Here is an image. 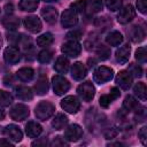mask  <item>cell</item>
I'll list each match as a JSON object with an SVG mask.
<instances>
[{
	"label": "cell",
	"mask_w": 147,
	"mask_h": 147,
	"mask_svg": "<svg viewBox=\"0 0 147 147\" xmlns=\"http://www.w3.org/2000/svg\"><path fill=\"white\" fill-rule=\"evenodd\" d=\"M55 111V107L48 102V101H41L37 105L36 107V110H34V114L37 116L38 119H41V121H45L47 118H49Z\"/></svg>",
	"instance_id": "1"
},
{
	"label": "cell",
	"mask_w": 147,
	"mask_h": 147,
	"mask_svg": "<svg viewBox=\"0 0 147 147\" xmlns=\"http://www.w3.org/2000/svg\"><path fill=\"white\" fill-rule=\"evenodd\" d=\"M52 85H53V91L56 95H62L68 90L70 88V83L68 82L67 78H64L61 75H56L52 78Z\"/></svg>",
	"instance_id": "2"
},
{
	"label": "cell",
	"mask_w": 147,
	"mask_h": 147,
	"mask_svg": "<svg viewBox=\"0 0 147 147\" xmlns=\"http://www.w3.org/2000/svg\"><path fill=\"white\" fill-rule=\"evenodd\" d=\"M77 92H78L79 98L85 102L92 101V99L95 95V88L91 82H85V83L80 84L77 88Z\"/></svg>",
	"instance_id": "3"
},
{
	"label": "cell",
	"mask_w": 147,
	"mask_h": 147,
	"mask_svg": "<svg viewBox=\"0 0 147 147\" xmlns=\"http://www.w3.org/2000/svg\"><path fill=\"white\" fill-rule=\"evenodd\" d=\"M93 77H94V80L98 84H105L114 77V71H113L111 68L102 65V67H99V68L95 69Z\"/></svg>",
	"instance_id": "4"
},
{
	"label": "cell",
	"mask_w": 147,
	"mask_h": 147,
	"mask_svg": "<svg viewBox=\"0 0 147 147\" xmlns=\"http://www.w3.org/2000/svg\"><path fill=\"white\" fill-rule=\"evenodd\" d=\"M61 107L63 110H65L67 113H70V114H75L79 110L80 108V102L79 100L74 96V95H69V96H65L62 101H61Z\"/></svg>",
	"instance_id": "5"
},
{
	"label": "cell",
	"mask_w": 147,
	"mask_h": 147,
	"mask_svg": "<svg viewBox=\"0 0 147 147\" xmlns=\"http://www.w3.org/2000/svg\"><path fill=\"white\" fill-rule=\"evenodd\" d=\"M136 16V10L132 5H126L125 7L119 9V13L117 15V21L121 24H127L131 22Z\"/></svg>",
	"instance_id": "6"
},
{
	"label": "cell",
	"mask_w": 147,
	"mask_h": 147,
	"mask_svg": "<svg viewBox=\"0 0 147 147\" xmlns=\"http://www.w3.org/2000/svg\"><path fill=\"white\" fill-rule=\"evenodd\" d=\"M78 23L77 13L74 11L71 8L64 10L61 15V24L63 28H72Z\"/></svg>",
	"instance_id": "7"
},
{
	"label": "cell",
	"mask_w": 147,
	"mask_h": 147,
	"mask_svg": "<svg viewBox=\"0 0 147 147\" xmlns=\"http://www.w3.org/2000/svg\"><path fill=\"white\" fill-rule=\"evenodd\" d=\"M62 53H64L68 56L71 57H76L79 55L80 51H82V46L78 44V41H74V40H68L67 42H64L61 47Z\"/></svg>",
	"instance_id": "8"
},
{
	"label": "cell",
	"mask_w": 147,
	"mask_h": 147,
	"mask_svg": "<svg viewBox=\"0 0 147 147\" xmlns=\"http://www.w3.org/2000/svg\"><path fill=\"white\" fill-rule=\"evenodd\" d=\"M9 115L14 121H23L29 116V108L25 105L17 103L10 109Z\"/></svg>",
	"instance_id": "9"
},
{
	"label": "cell",
	"mask_w": 147,
	"mask_h": 147,
	"mask_svg": "<svg viewBox=\"0 0 147 147\" xmlns=\"http://www.w3.org/2000/svg\"><path fill=\"white\" fill-rule=\"evenodd\" d=\"M23 24L25 29L32 33H38L42 29V23L37 16H26L23 20Z\"/></svg>",
	"instance_id": "10"
},
{
	"label": "cell",
	"mask_w": 147,
	"mask_h": 147,
	"mask_svg": "<svg viewBox=\"0 0 147 147\" xmlns=\"http://www.w3.org/2000/svg\"><path fill=\"white\" fill-rule=\"evenodd\" d=\"M133 76L130 74V71H119L116 76V84L122 88V90H129L130 86L132 85Z\"/></svg>",
	"instance_id": "11"
},
{
	"label": "cell",
	"mask_w": 147,
	"mask_h": 147,
	"mask_svg": "<svg viewBox=\"0 0 147 147\" xmlns=\"http://www.w3.org/2000/svg\"><path fill=\"white\" fill-rule=\"evenodd\" d=\"M83 136V129L78 124H71L64 131V139L68 141H77Z\"/></svg>",
	"instance_id": "12"
},
{
	"label": "cell",
	"mask_w": 147,
	"mask_h": 147,
	"mask_svg": "<svg viewBox=\"0 0 147 147\" xmlns=\"http://www.w3.org/2000/svg\"><path fill=\"white\" fill-rule=\"evenodd\" d=\"M3 57H5V61L9 64H16L20 59H21V53L18 51L17 47L15 46H9L5 49L3 52Z\"/></svg>",
	"instance_id": "13"
},
{
	"label": "cell",
	"mask_w": 147,
	"mask_h": 147,
	"mask_svg": "<svg viewBox=\"0 0 147 147\" xmlns=\"http://www.w3.org/2000/svg\"><path fill=\"white\" fill-rule=\"evenodd\" d=\"M3 132L8 137V139L9 140H13L14 142H18L23 138V134H22V131L20 130V127L16 126V125H13V124L7 125L5 127V131Z\"/></svg>",
	"instance_id": "14"
},
{
	"label": "cell",
	"mask_w": 147,
	"mask_h": 147,
	"mask_svg": "<svg viewBox=\"0 0 147 147\" xmlns=\"http://www.w3.org/2000/svg\"><path fill=\"white\" fill-rule=\"evenodd\" d=\"M119 95H121L119 90H118L117 87H113L108 94H103V95L100 96V106L107 108V107H108L115 99H117Z\"/></svg>",
	"instance_id": "15"
},
{
	"label": "cell",
	"mask_w": 147,
	"mask_h": 147,
	"mask_svg": "<svg viewBox=\"0 0 147 147\" xmlns=\"http://www.w3.org/2000/svg\"><path fill=\"white\" fill-rule=\"evenodd\" d=\"M25 132H26L28 137L37 138L42 132V127H41V125L39 123L31 121V122H28V124L25 125Z\"/></svg>",
	"instance_id": "16"
},
{
	"label": "cell",
	"mask_w": 147,
	"mask_h": 147,
	"mask_svg": "<svg viewBox=\"0 0 147 147\" xmlns=\"http://www.w3.org/2000/svg\"><path fill=\"white\" fill-rule=\"evenodd\" d=\"M130 52H131V47L129 45L121 46L115 53L116 61L119 63H126L129 61V57H130Z\"/></svg>",
	"instance_id": "17"
},
{
	"label": "cell",
	"mask_w": 147,
	"mask_h": 147,
	"mask_svg": "<svg viewBox=\"0 0 147 147\" xmlns=\"http://www.w3.org/2000/svg\"><path fill=\"white\" fill-rule=\"evenodd\" d=\"M41 16L44 17V20L47 22V23H55L56 22V18H57V11L54 7H45L41 9Z\"/></svg>",
	"instance_id": "18"
},
{
	"label": "cell",
	"mask_w": 147,
	"mask_h": 147,
	"mask_svg": "<svg viewBox=\"0 0 147 147\" xmlns=\"http://www.w3.org/2000/svg\"><path fill=\"white\" fill-rule=\"evenodd\" d=\"M129 36H130V39L133 42H140L145 38V31H144V29L141 26L133 25L129 31Z\"/></svg>",
	"instance_id": "19"
},
{
	"label": "cell",
	"mask_w": 147,
	"mask_h": 147,
	"mask_svg": "<svg viewBox=\"0 0 147 147\" xmlns=\"http://www.w3.org/2000/svg\"><path fill=\"white\" fill-rule=\"evenodd\" d=\"M86 72H87L86 67H85L82 62H76V63L72 65V68H71V75H72V77H74L75 79H77V80L83 79V78L86 76Z\"/></svg>",
	"instance_id": "20"
},
{
	"label": "cell",
	"mask_w": 147,
	"mask_h": 147,
	"mask_svg": "<svg viewBox=\"0 0 147 147\" xmlns=\"http://www.w3.org/2000/svg\"><path fill=\"white\" fill-rule=\"evenodd\" d=\"M15 94L20 100H31L33 98V93L31 88L24 85H18L15 88Z\"/></svg>",
	"instance_id": "21"
},
{
	"label": "cell",
	"mask_w": 147,
	"mask_h": 147,
	"mask_svg": "<svg viewBox=\"0 0 147 147\" xmlns=\"http://www.w3.org/2000/svg\"><path fill=\"white\" fill-rule=\"evenodd\" d=\"M69 60L65 56H60L57 57L55 64H54V69L59 72V74H67L69 70Z\"/></svg>",
	"instance_id": "22"
},
{
	"label": "cell",
	"mask_w": 147,
	"mask_h": 147,
	"mask_svg": "<svg viewBox=\"0 0 147 147\" xmlns=\"http://www.w3.org/2000/svg\"><path fill=\"white\" fill-rule=\"evenodd\" d=\"M34 76V71L33 69L31 68H28V67H24V68H21L17 72H16V77L21 80V82H29L33 78Z\"/></svg>",
	"instance_id": "23"
},
{
	"label": "cell",
	"mask_w": 147,
	"mask_h": 147,
	"mask_svg": "<svg viewBox=\"0 0 147 147\" xmlns=\"http://www.w3.org/2000/svg\"><path fill=\"white\" fill-rule=\"evenodd\" d=\"M106 41L108 45L110 46H118L122 41H123V36L122 33H119L118 31H111L107 34L106 37Z\"/></svg>",
	"instance_id": "24"
},
{
	"label": "cell",
	"mask_w": 147,
	"mask_h": 147,
	"mask_svg": "<svg viewBox=\"0 0 147 147\" xmlns=\"http://www.w3.org/2000/svg\"><path fill=\"white\" fill-rule=\"evenodd\" d=\"M39 5V0H21L18 3V8L23 11H33L37 9Z\"/></svg>",
	"instance_id": "25"
},
{
	"label": "cell",
	"mask_w": 147,
	"mask_h": 147,
	"mask_svg": "<svg viewBox=\"0 0 147 147\" xmlns=\"http://www.w3.org/2000/svg\"><path fill=\"white\" fill-rule=\"evenodd\" d=\"M68 123V117L64 114H56L54 119L52 121V126L55 130H62Z\"/></svg>",
	"instance_id": "26"
},
{
	"label": "cell",
	"mask_w": 147,
	"mask_h": 147,
	"mask_svg": "<svg viewBox=\"0 0 147 147\" xmlns=\"http://www.w3.org/2000/svg\"><path fill=\"white\" fill-rule=\"evenodd\" d=\"M34 90L37 92V94L39 95H44L45 93H47L48 91V82H47V78L46 77H40L36 85H34Z\"/></svg>",
	"instance_id": "27"
},
{
	"label": "cell",
	"mask_w": 147,
	"mask_h": 147,
	"mask_svg": "<svg viewBox=\"0 0 147 147\" xmlns=\"http://www.w3.org/2000/svg\"><path fill=\"white\" fill-rule=\"evenodd\" d=\"M2 24L8 30H16L20 26V20L15 16H7L2 20Z\"/></svg>",
	"instance_id": "28"
},
{
	"label": "cell",
	"mask_w": 147,
	"mask_h": 147,
	"mask_svg": "<svg viewBox=\"0 0 147 147\" xmlns=\"http://www.w3.org/2000/svg\"><path fill=\"white\" fill-rule=\"evenodd\" d=\"M133 92L134 94L138 96V99H140L141 101H145L146 100V96H147V90H146V85L144 83H137L133 87Z\"/></svg>",
	"instance_id": "29"
},
{
	"label": "cell",
	"mask_w": 147,
	"mask_h": 147,
	"mask_svg": "<svg viewBox=\"0 0 147 147\" xmlns=\"http://www.w3.org/2000/svg\"><path fill=\"white\" fill-rule=\"evenodd\" d=\"M138 107H139L138 101L133 96H131V95L126 96L124 99V101H123V109H125L126 111H132V110L137 109Z\"/></svg>",
	"instance_id": "30"
},
{
	"label": "cell",
	"mask_w": 147,
	"mask_h": 147,
	"mask_svg": "<svg viewBox=\"0 0 147 147\" xmlns=\"http://www.w3.org/2000/svg\"><path fill=\"white\" fill-rule=\"evenodd\" d=\"M86 7L90 13L94 14V13H99L102 9L103 3L102 0H90L88 2H86Z\"/></svg>",
	"instance_id": "31"
},
{
	"label": "cell",
	"mask_w": 147,
	"mask_h": 147,
	"mask_svg": "<svg viewBox=\"0 0 147 147\" xmlns=\"http://www.w3.org/2000/svg\"><path fill=\"white\" fill-rule=\"evenodd\" d=\"M52 42H53V36L48 32H46V33H44L37 38V44L39 46H42V47L49 46Z\"/></svg>",
	"instance_id": "32"
},
{
	"label": "cell",
	"mask_w": 147,
	"mask_h": 147,
	"mask_svg": "<svg viewBox=\"0 0 147 147\" xmlns=\"http://www.w3.org/2000/svg\"><path fill=\"white\" fill-rule=\"evenodd\" d=\"M13 102V96L9 92L0 91V107H8Z\"/></svg>",
	"instance_id": "33"
},
{
	"label": "cell",
	"mask_w": 147,
	"mask_h": 147,
	"mask_svg": "<svg viewBox=\"0 0 147 147\" xmlns=\"http://www.w3.org/2000/svg\"><path fill=\"white\" fill-rule=\"evenodd\" d=\"M86 2H87L86 0H76L75 2L71 3L70 8L76 13H83L86 8Z\"/></svg>",
	"instance_id": "34"
},
{
	"label": "cell",
	"mask_w": 147,
	"mask_h": 147,
	"mask_svg": "<svg viewBox=\"0 0 147 147\" xmlns=\"http://www.w3.org/2000/svg\"><path fill=\"white\" fill-rule=\"evenodd\" d=\"M53 57V53L48 49H44L39 53L38 55V61L41 62V63H48Z\"/></svg>",
	"instance_id": "35"
},
{
	"label": "cell",
	"mask_w": 147,
	"mask_h": 147,
	"mask_svg": "<svg viewBox=\"0 0 147 147\" xmlns=\"http://www.w3.org/2000/svg\"><path fill=\"white\" fill-rule=\"evenodd\" d=\"M106 1V6L109 10L115 11V10H119L121 6H122V0H105Z\"/></svg>",
	"instance_id": "36"
},
{
	"label": "cell",
	"mask_w": 147,
	"mask_h": 147,
	"mask_svg": "<svg viewBox=\"0 0 147 147\" xmlns=\"http://www.w3.org/2000/svg\"><path fill=\"white\" fill-rule=\"evenodd\" d=\"M136 60H138V62L144 63L147 60V53H146V48L145 47H139L136 51Z\"/></svg>",
	"instance_id": "37"
},
{
	"label": "cell",
	"mask_w": 147,
	"mask_h": 147,
	"mask_svg": "<svg viewBox=\"0 0 147 147\" xmlns=\"http://www.w3.org/2000/svg\"><path fill=\"white\" fill-rule=\"evenodd\" d=\"M96 53H98V55H99V57H100L101 60H106V59H108V56L110 55L109 48L106 47V46H103V45H100V46L98 47Z\"/></svg>",
	"instance_id": "38"
},
{
	"label": "cell",
	"mask_w": 147,
	"mask_h": 147,
	"mask_svg": "<svg viewBox=\"0 0 147 147\" xmlns=\"http://www.w3.org/2000/svg\"><path fill=\"white\" fill-rule=\"evenodd\" d=\"M67 38L69 40H74V41H78L82 38V31L80 30H74L71 32H69L67 34Z\"/></svg>",
	"instance_id": "39"
},
{
	"label": "cell",
	"mask_w": 147,
	"mask_h": 147,
	"mask_svg": "<svg viewBox=\"0 0 147 147\" xmlns=\"http://www.w3.org/2000/svg\"><path fill=\"white\" fill-rule=\"evenodd\" d=\"M138 136H139V139L142 142V145H146L147 144V127L146 126L141 127L138 132Z\"/></svg>",
	"instance_id": "40"
},
{
	"label": "cell",
	"mask_w": 147,
	"mask_h": 147,
	"mask_svg": "<svg viewBox=\"0 0 147 147\" xmlns=\"http://www.w3.org/2000/svg\"><path fill=\"white\" fill-rule=\"evenodd\" d=\"M137 8L140 13H147V0H137Z\"/></svg>",
	"instance_id": "41"
},
{
	"label": "cell",
	"mask_w": 147,
	"mask_h": 147,
	"mask_svg": "<svg viewBox=\"0 0 147 147\" xmlns=\"http://www.w3.org/2000/svg\"><path fill=\"white\" fill-rule=\"evenodd\" d=\"M130 74H133V76H136V77H141L142 76V69L138 65H132Z\"/></svg>",
	"instance_id": "42"
},
{
	"label": "cell",
	"mask_w": 147,
	"mask_h": 147,
	"mask_svg": "<svg viewBox=\"0 0 147 147\" xmlns=\"http://www.w3.org/2000/svg\"><path fill=\"white\" fill-rule=\"evenodd\" d=\"M65 145L67 142L64 139H62V137H56L52 142V146H65Z\"/></svg>",
	"instance_id": "43"
},
{
	"label": "cell",
	"mask_w": 147,
	"mask_h": 147,
	"mask_svg": "<svg viewBox=\"0 0 147 147\" xmlns=\"http://www.w3.org/2000/svg\"><path fill=\"white\" fill-rule=\"evenodd\" d=\"M116 133H117V132H116L114 129H110V131H109V132H106L105 136H106L107 139H111V138H114V137L116 136Z\"/></svg>",
	"instance_id": "44"
},
{
	"label": "cell",
	"mask_w": 147,
	"mask_h": 147,
	"mask_svg": "<svg viewBox=\"0 0 147 147\" xmlns=\"http://www.w3.org/2000/svg\"><path fill=\"white\" fill-rule=\"evenodd\" d=\"M47 144V140L46 139H44V140H37V141H33L32 142V146H38V145H46Z\"/></svg>",
	"instance_id": "45"
},
{
	"label": "cell",
	"mask_w": 147,
	"mask_h": 147,
	"mask_svg": "<svg viewBox=\"0 0 147 147\" xmlns=\"http://www.w3.org/2000/svg\"><path fill=\"white\" fill-rule=\"evenodd\" d=\"M1 145H7V146H11L13 144L9 141V139L8 140H6V139H2V140H0V146Z\"/></svg>",
	"instance_id": "46"
},
{
	"label": "cell",
	"mask_w": 147,
	"mask_h": 147,
	"mask_svg": "<svg viewBox=\"0 0 147 147\" xmlns=\"http://www.w3.org/2000/svg\"><path fill=\"white\" fill-rule=\"evenodd\" d=\"M6 11L7 13H11L13 11V5H6Z\"/></svg>",
	"instance_id": "47"
},
{
	"label": "cell",
	"mask_w": 147,
	"mask_h": 147,
	"mask_svg": "<svg viewBox=\"0 0 147 147\" xmlns=\"http://www.w3.org/2000/svg\"><path fill=\"white\" fill-rule=\"evenodd\" d=\"M5 118V111L2 109H0V121H2Z\"/></svg>",
	"instance_id": "48"
},
{
	"label": "cell",
	"mask_w": 147,
	"mask_h": 147,
	"mask_svg": "<svg viewBox=\"0 0 147 147\" xmlns=\"http://www.w3.org/2000/svg\"><path fill=\"white\" fill-rule=\"evenodd\" d=\"M45 2H51V1H56V0H44Z\"/></svg>",
	"instance_id": "49"
},
{
	"label": "cell",
	"mask_w": 147,
	"mask_h": 147,
	"mask_svg": "<svg viewBox=\"0 0 147 147\" xmlns=\"http://www.w3.org/2000/svg\"><path fill=\"white\" fill-rule=\"evenodd\" d=\"M1 44H2V40H1V36H0V47H1Z\"/></svg>",
	"instance_id": "50"
}]
</instances>
